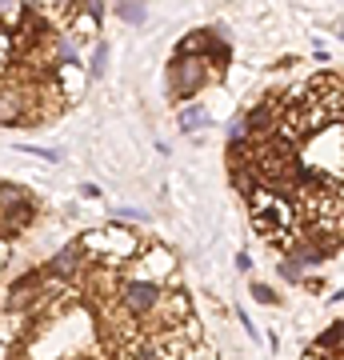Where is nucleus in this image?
Segmentation results:
<instances>
[{
	"label": "nucleus",
	"instance_id": "nucleus-1",
	"mask_svg": "<svg viewBox=\"0 0 344 360\" xmlns=\"http://www.w3.org/2000/svg\"><path fill=\"white\" fill-rule=\"evenodd\" d=\"M160 284H148V281H125L120 288H116V304L132 316V321L141 324L144 316H153L156 304H160Z\"/></svg>",
	"mask_w": 344,
	"mask_h": 360
},
{
	"label": "nucleus",
	"instance_id": "nucleus-7",
	"mask_svg": "<svg viewBox=\"0 0 344 360\" xmlns=\"http://www.w3.org/2000/svg\"><path fill=\"white\" fill-rule=\"evenodd\" d=\"M80 196H89V200H96V196H101V188H96V184H80Z\"/></svg>",
	"mask_w": 344,
	"mask_h": 360
},
{
	"label": "nucleus",
	"instance_id": "nucleus-3",
	"mask_svg": "<svg viewBox=\"0 0 344 360\" xmlns=\"http://www.w3.org/2000/svg\"><path fill=\"white\" fill-rule=\"evenodd\" d=\"M84 269H89V264H84V257H80V248L68 245V248H60V252H56V260H52L49 272H56V276H64V281H68V276L77 281V276H84Z\"/></svg>",
	"mask_w": 344,
	"mask_h": 360
},
{
	"label": "nucleus",
	"instance_id": "nucleus-8",
	"mask_svg": "<svg viewBox=\"0 0 344 360\" xmlns=\"http://www.w3.org/2000/svg\"><path fill=\"white\" fill-rule=\"evenodd\" d=\"M4 260H8V240L0 236V264H4Z\"/></svg>",
	"mask_w": 344,
	"mask_h": 360
},
{
	"label": "nucleus",
	"instance_id": "nucleus-6",
	"mask_svg": "<svg viewBox=\"0 0 344 360\" xmlns=\"http://www.w3.org/2000/svg\"><path fill=\"white\" fill-rule=\"evenodd\" d=\"M253 296H256V300H265V304H272V300H276V296H272V288H265V284H256Z\"/></svg>",
	"mask_w": 344,
	"mask_h": 360
},
{
	"label": "nucleus",
	"instance_id": "nucleus-5",
	"mask_svg": "<svg viewBox=\"0 0 344 360\" xmlns=\"http://www.w3.org/2000/svg\"><path fill=\"white\" fill-rule=\"evenodd\" d=\"M120 20H128V25H141L144 8H141V4H120Z\"/></svg>",
	"mask_w": 344,
	"mask_h": 360
},
{
	"label": "nucleus",
	"instance_id": "nucleus-2",
	"mask_svg": "<svg viewBox=\"0 0 344 360\" xmlns=\"http://www.w3.org/2000/svg\"><path fill=\"white\" fill-rule=\"evenodd\" d=\"M204 68H208V65H204L200 56H184V52H180L177 65H172V92H177V96H192V92L208 80Z\"/></svg>",
	"mask_w": 344,
	"mask_h": 360
},
{
	"label": "nucleus",
	"instance_id": "nucleus-4",
	"mask_svg": "<svg viewBox=\"0 0 344 360\" xmlns=\"http://www.w3.org/2000/svg\"><path fill=\"white\" fill-rule=\"evenodd\" d=\"M180 124H184V129H196V124H208V116L200 112V108H184V116H180Z\"/></svg>",
	"mask_w": 344,
	"mask_h": 360
}]
</instances>
